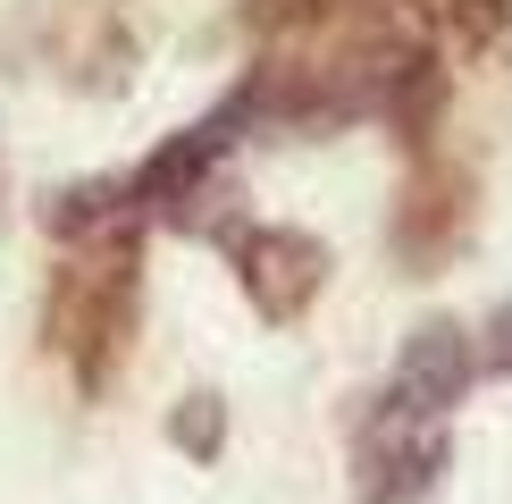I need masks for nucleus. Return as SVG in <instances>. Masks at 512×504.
<instances>
[{"label":"nucleus","mask_w":512,"mask_h":504,"mask_svg":"<svg viewBox=\"0 0 512 504\" xmlns=\"http://www.w3.org/2000/svg\"><path fill=\"white\" fill-rule=\"evenodd\" d=\"M445 462H454L445 420H412V412L378 404L370 429H361V496H370V504H412V496L437 488Z\"/></svg>","instance_id":"39448f33"},{"label":"nucleus","mask_w":512,"mask_h":504,"mask_svg":"<svg viewBox=\"0 0 512 504\" xmlns=\"http://www.w3.org/2000/svg\"><path fill=\"white\" fill-rule=\"evenodd\" d=\"M168 437H177L194 462H219V454H227V404H219L210 387H194L177 412H168Z\"/></svg>","instance_id":"6e6552de"},{"label":"nucleus","mask_w":512,"mask_h":504,"mask_svg":"<svg viewBox=\"0 0 512 504\" xmlns=\"http://www.w3.org/2000/svg\"><path fill=\"white\" fill-rule=\"evenodd\" d=\"M504 26H512V0H437V34L454 51H487Z\"/></svg>","instance_id":"1a4fd4ad"},{"label":"nucleus","mask_w":512,"mask_h":504,"mask_svg":"<svg viewBox=\"0 0 512 504\" xmlns=\"http://www.w3.org/2000/svg\"><path fill=\"white\" fill-rule=\"evenodd\" d=\"M471 378H479V336L462 320H420L412 336H403V353H395L387 404L412 412V420H445L462 395H471Z\"/></svg>","instance_id":"423d86ee"},{"label":"nucleus","mask_w":512,"mask_h":504,"mask_svg":"<svg viewBox=\"0 0 512 504\" xmlns=\"http://www.w3.org/2000/svg\"><path fill=\"white\" fill-rule=\"evenodd\" d=\"M126 219H135L126 177H76V185H59V194L42 202V227L68 236V244H93V236H110V227H126Z\"/></svg>","instance_id":"0eeeda50"},{"label":"nucleus","mask_w":512,"mask_h":504,"mask_svg":"<svg viewBox=\"0 0 512 504\" xmlns=\"http://www.w3.org/2000/svg\"><path fill=\"white\" fill-rule=\"evenodd\" d=\"M387 236H395V261L412 278L454 269V252H471V236H479V160L454 152V143L412 152V177H403V202H395Z\"/></svg>","instance_id":"f03ea898"},{"label":"nucleus","mask_w":512,"mask_h":504,"mask_svg":"<svg viewBox=\"0 0 512 504\" xmlns=\"http://www.w3.org/2000/svg\"><path fill=\"white\" fill-rule=\"evenodd\" d=\"M328 244L311 236V227H244L236 236V286L244 303L261 311L269 328H294L303 311L328 294Z\"/></svg>","instance_id":"20e7f679"},{"label":"nucleus","mask_w":512,"mask_h":504,"mask_svg":"<svg viewBox=\"0 0 512 504\" xmlns=\"http://www.w3.org/2000/svg\"><path fill=\"white\" fill-rule=\"evenodd\" d=\"M135 294H143V252H135V219L110 236L76 244L68 269L51 286V345L76 362L84 395H101L126 362V336H135Z\"/></svg>","instance_id":"f257e3e1"},{"label":"nucleus","mask_w":512,"mask_h":504,"mask_svg":"<svg viewBox=\"0 0 512 504\" xmlns=\"http://www.w3.org/2000/svg\"><path fill=\"white\" fill-rule=\"evenodd\" d=\"M471 336H479V370L487 378H512V294L487 311V328H471Z\"/></svg>","instance_id":"9d476101"},{"label":"nucleus","mask_w":512,"mask_h":504,"mask_svg":"<svg viewBox=\"0 0 512 504\" xmlns=\"http://www.w3.org/2000/svg\"><path fill=\"white\" fill-rule=\"evenodd\" d=\"M244 126H252V101H244V84H236V93H227L210 118L177 126V135H168L160 152L143 160L135 177H126V202H135V210H152V219H177V210L194 202L210 177H219V160L244 143Z\"/></svg>","instance_id":"7ed1b4c3"}]
</instances>
